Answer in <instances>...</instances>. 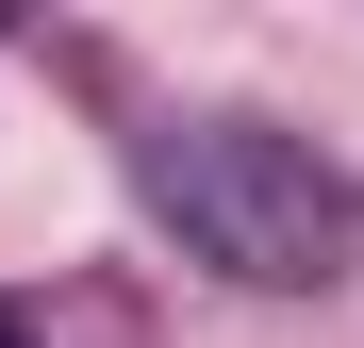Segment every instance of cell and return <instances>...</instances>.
I'll return each mask as SVG.
<instances>
[{
	"instance_id": "cell-2",
	"label": "cell",
	"mask_w": 364,
	"mask_h": 348,
	"mask_svg": "<svg viewBox=\"0 0 364 348\" xmlns=\"http://www.w3.org/2000/svg\"><path fill=\"white\" fill-rule=\"evenodd\" d=\"M0 348H17V299H0Z\"/></svg>"
},
{
	"instance_id": "cell-1",
	"label": "cell",
	"mask_w": 364,
	"mask_h": 348,
	"mask_svg": "<svg viewBox=\"0 0 364 348\" xmlns=\"http://www.w3.org/2000/svg\"><path fill=\"white\" fill-rule=\"evenodd\" d=\"M133 183H149V216L182 232V265L249 282V299H298V282L348 265V183L282 133V116L182 100V116H149V133H133Z\"/></svg>"
}]
</instances>
